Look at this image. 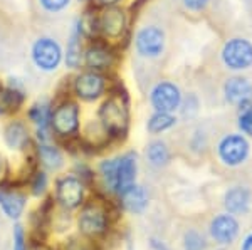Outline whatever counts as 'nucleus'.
<instances>
[{
    "label": "nucleus",
    "mask_w": 252,
    "mask_h": 250,
    "mask_svg": "<svg viewBox=\"0 0 252 250\" xmlns=\"http://www.w3.org/2000/svg\"><path fill=\"white\" fill-rule=\"evenodd\" d=\"M67 250H96V245L89 244V242H81V240H72V244L69 245Z\"/></svg>",
    "instance_id": "obj_33"
},
{
    "label": "nucleus",
    "mask_w": 252,
    "mask_h": 250,
    "mask_svg": "<svg viewBox=\"0 0 252 250\" xmlns=\"http://www.w3.org/2000/svg\"><path fill=\"white\" fill-rule=\"evenodd\" d=\"M177 124V118H175L173 112H158L155 111L146 121V130L150 135H160L165 133Z\"/></svg>",
    "instance_id": "obj_24"
},
{
    "label": "nucleus",
    "mask_w": 252,
    "mask_h": 250,
    "mask_svg": "<svg viewBox=\"0 0 252 250\" xmlns=\"http://www.w3.org/2000/svg\"><path fill=\"white\" fill-rule=\"evenodd\" d=\"M182 99H184V94L178 84L168 79L157 81L148 92L150 106L153 108V111L158 112H175L180 110Z\"/></svg>",
    "instance_id": "obj_9"
},
{
    "label": "nucleus",
    "mask_w": 252,
    "mask_h": 250,
    "mask_svg": "<svg viewBox=\"0 0 252 250\" xmlns=\"http://www.w3.org/2000/svg\"><path fill=\"white\" fill-rule=\"evenodd\" d=\"M146 160L152 167L155 168H163L170 163L172 160V153L170 148L166 146L165 141L161 139H153L152 143H148L146 146Z\"/></svg>",
    "instance_id": "obj_23"
},
{
    "label": "nucleus",
    "mask_w": 252,
    "mask_h": 250,
    "mask_svg": "<svg viewBox=\"0 0 252 250\" xmlns=\"http://www.w3.org/2000/svg\"><path fill=\"white\" fill-rule=\"evenodd\" d=\"M120 196L123 207L131 213H141L148 207V193H146L143 187H140L136 183L133 187H129L126 192L121 193Z\"/></svg>",
    "instance_id": "obj_22"
},
{
    "label": "nucleus",
    "mask_w": 252,
    "mask_h": 250,
    "mask_svg": "<svg viewBox=\"0 0 252 250\" xmlns=\"http://www.w3.org/2000/svg\"><path fill=\"white\" fill-rule=\"evenodd\" d=\"M136 56L145 60L160 59L166 47V34L157 24H146L135 32L131 39Z\"/></svg>",
    "instance_id": "obj_8"
},
{
    "label": "nucleus",
    "mask_w": 252,
    "mask_h": 250,
    "mask_svg": "<svg viewBox=\"0 0 252 250\" xmlns=\"http://www.w3.org/2000/svg\"><path fill=\"white\" fill-rule=\"evenodd\" d=\"M118 57H120V47L109 44L103 39H93L86 42L83 59V69L103 72L111 76L115 69Z\"/></svg>",
    "instance_id": "obj_6"
},
{
    "label": "nucleus",
    "mask_w": 252,
    "mask_h": 250,
    "mask_svg": "<svg viewBox=\"0 0 252 250\" xmlns=\"http://www.w3.org/2000/svg\"><path fill=\"white\" fill-rule=\"evenodd\" d=\"M219 158L229 167H237L249 156V143L242 135H227L219 143Z\"/></svg>",
    "instance_id": "obj_15"
},
{
    "label": "nucleus",
    "mask_w": 252,
    "mask_h": 250,
    "mask_svg": "<svg viewBox=\"0 0 252 250\" xmlns=\"http://www.w3.org/2000/svg\"><path fill=\"white\" fill-rule=\"evenodd\" d=\"M29 57L32 66L42 74H54L64 66V46L54 35H37L31 44Z\"/></svg>",
    "instance_id": "obj_4"
},
{
    "label": "nucleus",
    "mask_w": 252,
    "mask_h": 250,
    "mask_svg": "<svg viewBox=\"0 0 252 250\" xmlns=\"http://www.w3.org/2000/svg\"><path fill=\"white\" fill-rule=\"evenodd\" d=\"M71 3L72 0H37V5L40 7V10L49 15L63 14L64 10H67L71 7Z\"/></svg>",
    "instance_id": "obj_28"
},
{
    "label": "nucleus",
    "mask_w": 252,
    "mask_h": 250,
    "mask_svg": "<svg viewBox=\"0 0 252 250\" xmlns=\"http://www.w3.org/2000/svg\"><path fill=\"white\" fill-rule=\"evenodd\" d=\"M69 92L76 101L79 103H97L108 94L111 87V76L103 74V72L89 71V69H79L72 72L67 79Z\"/></svg>",
    "instance_id": "obj_3"
},
{
    "label": "nucleus",
    "mask_w": 252,
    "mask_h": 250,
    "mask_svg": "<svg viewBox=\"0 0 252 250\" xmlns=\"http://www.w3.org/2000/svg\"><path fill=\"white\" fill-rule=\"evenodd\" d=\"M34 158L39 168L46 171H59L64 167V151L54 141H46V143L34 141Z\"/></svg>",
    "instance_id": "obj_16"
},
{
    "label": "nucleus",
    "mask_w": 252,
    "mask_h": 250,
    "mask_svg": "<svg viewBox=\"0 0 252 250\" xmlns=\"http://www.w3.org/2000/svg\"><path fill=\"white\" fill-rule=\"evenodd\" d=\"M123 0H93V5L97 7V9H104V7H116Z\"/></svg>",
    "instance_id": "obj_34"
},
{
    "label": "nucleus",
    "mask_w": 252,
    "mask_h": 250,
    "mask_svg": "<svg viewBox=\"0 0 252 250\" xmlns=\"http://www.w3.org/2000/svg\"><path fill=\"white\" fill-rule=\"evenodd\" d=\"M84 190H86V185H84V181L79 176L76 175L61 176L56 181V200L66 210H74V208L83 205Z\"/></svg>",
    "instance_id": "obj_14"
},
{
    "label": "nucleus",
    "mask_w": 252,
    "mask_h": 250,
    "mask_svg": "<svg viewBox=\"0 0 252 250\" xmlns=\"http://www.w3.org/2000/svg\"><path fill=\"white\" fill-rule=\"evenodd\" d=\"M29 187H31V192L34 196H42L44 193L47 192V187H49L47 171L42 170V168H35V170L31 173Z\"/></svg>",
    "instance_id": "obj_26"
},
{
    "label": "nucleus",
    "mask_w": 252,
    "mask_h": 250,
    "mask_svg": "<svg viewBox=\"0 0 252 250\" xmlns=\"http://www.w3.org/2000/svg\"><path fill=\"white\" fill-rule=\"evenodd\" d=\"M52 108H54V98L52 96H40L24 110L27 123L34 128L32 135H34L35 143H46V141L56 139L51 131Z\"/></svg>",
    "instance_id": "obj_7"
},
{
    "label": "nucleus",
    "mask_w": 252,
    "mask_h": 250,
    "mask_svg": "<svg viewBox=\"0 0 252 250\" xmlns=\"http://www.w3.org/2000/svg\"><path fill=\"white\" fill-rule=\"evenodd\" d=\"M5 116H12V110L5 84H3V81H0V118H5Z\"/></svg>",
    "instance_id": "obj_30"
},
{
    "label": "nucleus",
    "mask_w": 252,
    "mask_h": 250,
    "mask_svg": "<svg viewBox=\"0 0 252 250\" xmlns=\"http://www.w3.org/2000/svg\"><path fill=\"white\" fill-rule=\"evenodd\" d=\"M3 143L12 151H27L34 148V135L27 119L14 116L3 126Z\"/></svg>",
    "instance_id": "obj_13"
},
{
    "label": "nucleus",
    "mask_w": 252,
    "mask_h": 250,
    "mask_svg": "<svg viewBox=\"0 0 252 250\" xmlns=\"http://www.w3.org/2000/svg\"><path fill=\"white\" fill-rule=\"evenodd\" d=\"M239 130L244 135L252 136V99L239 106Z\"/></svg>",
    "instance_id": "obj_27"
},
{
    "label": "nucleus",
    "mask_w": 252,
    "mask_h": 250,
    "mask_svg": "<svg viewBox=\"0 0 252 250\" xmlns=\"http://www.w3.org/2000/svg\"><path fill=\"white\" fill-rule=\"evenodd\" d=\"M109 227V210L103 201L93 200L86 203L79 215V230L86 237H99Z\"/></svg>",
    "instance_id": "obj_10"
},
{
    "label": "nucleus",
    "mask_w": 252,
    "mask_h": 250,
    "mask_svg": "<svg viewBox=\"0 0 252 250\" xmlns=\"http://www.w3.org/2000/svg\"><path fill=\"white\" fill-rule=\"evenodd\" d=\"M185 247L187 250H204L205 249L204 237L197 232H189L185 235Z\"/></svg>",
    "instance_id": "obj_29"
},
{
    "label": "nucleus",
    "mask_w": 252,
    "mask_h": 250,
    "mask_svg": "<svg viewBox=\"0 0 252 250\" xmlns=\"http://www.w3.org/2000/svg\"><path fill=\"white\" fill-rule=\"evenodd\" d=\"M76 2H78L79 5L86 7V5H89V3H93V0H76Z\"/></svg>",
    "instance_id": "obj_36"
},
{
    "label": "nucleus",
    "mask_w": 252,
    "mask_h": 250,
    "mask_svg": "<svg viewBox=\"0 0 252 250\" xmlns=\"http://www.w3.org/2000/svg\"><path fill=\"white\" fill-rule=\"evenodd\" d=\"M223 96H225L227 103L241 106L242 103L252 99V83L242 76L229 78L223 84Z\"/></svg>",
    "instance_id": "obj_19"
},
{
    "label": "nucleus",
    "mask_w": 252,
    "mask_h": 250,
    "mask_svg": "<svg viewBox=\"0 0 252 250\" xmlns=\"http://www.w3.org/2000/svg\"><path fill=\"white\" fill-rule=\"evenodd\" d=\"M223 66L230 71H246L252 67V42L244 37L225 40L220 51Z\"/></svg>",
    "instance_id": "obj_11"
},
{
    "label": "nucleus",
    "mask_w": 252,
    "mask_h": 250,
    "mask_svg": "<svg viewBox=\"0 0 252 250\" xmlns=\"http://www.w3.org/2000/svg\"><path fill=\"white\" fill-rule=\"evenodd\" d=\"M2 165H3L2 163V156H0V175H2Z\"/></svg>",
    "instance_id": "obj_37"
},
{
    "label": "nucleus",
    "mask_w": 252,
    "mask_h": 250,
    "mask_svg": "<svg viewBox=\"0 0 252 250\" xmlns=\"http://www.w3.org/2000/svg\"><path fill=\"white\" fill-rule=\"evenodd\" d=\"M242 250H252V233L249 237H247L246 240H244V244H242Z\"/></svg>",
    "instance_id": "obj_35"
},
{
    "label": "nucleus",
    "mask_w": 252,
    "mask_h": 250,
    "mask_svg": "<svg viewBox=\"0 0 252 250\" xmlns=\"http://www.w3.org/2000/svg\"><path fill=\"white\" fill-rule=\"evenodd\" d=\"M26 195L14 188V185H0V208L9 219L17 220L26 210Z\"/></svg>",
    "instance_id": "obj_18"
},
{
    "label": "nucleus",
    "mask_w": 252,
    "mask_h": 250,
    "mask_svg": "<svg viewBox=\"0 0 252 250\" xmlns=\"http://www.w3.org/2000/svg\"><path fill=\"white\" fill-rule=\"evenodd\" d=\"M14 250H27L26 245V233L20 225H15L14 228Z\"/></svg>",
    "instance_id": "obj_31"
},
{
    "label": "nucleus",
    "mask_w": 252,
    "mask_h": 250,
    "mask_svg": "<svg viewBox=\"0 0 252 250\" xmlns=\"http://www.w3.org/2000/svg\"><path fill=\"white\" fill-rule=\"evenodd\" d=\"M129 96L121 84H111L108 94L101 99L96 111V119L101 123L111 141H120L129 130Z\"/></svg>",
    "instance_id": "obj_1"
},
{
    "label": "nucleus",
    "mask_w": 252,
    "mask_h": 250,
    "mask_svg": "<svg viewBox=\"0 0 252 250\" xmlns=\"http://www.w3.org/2000/svg\"><path fill=\"white\" fill-rule=\"evenodd\" d=\"M116 165L118 158H108L101 161L97 167V173H99V178L103 181L104 188L113 193L116 190Z\"/></svg>",
    "instance_id": "obj_25"
},
{
    "label": "nucleus",
    "mask_w": 252,
    "mask_h": 250,
    "mask_svg": "<svg viewBox=\"0 0 252 250\" xmlns=\"http://www.w3.org/2000/svg\"><path fill=\"white\" fill-rule=\"evenodd\" d=\"M210 233L219 244H230L239 233V223L232 215H219L210 223Z\"/></svg>",
    "instance_id": "obj_20"
},
{
    "label": "nucleus",
    "mask_w": 252,
    "mask_h": 250,
    "mask_svg": "<svg viewBox=\"0 0 252 250\" xmlns=\"http://www.w3.org/2000/svg\"><path fill=\"white\" fill-rule=\"evenodd\" d=\"M209 2L210 0H182L184 7L189 12H202L209 5Z\"/></svg>",
    "instance_id": "obj_32"
},
{
    "label": "nucleus",
    "mask_w": 252,
    "mask_h": 250,
    "mask_svg": "<svg viewBox=\"0 0 252 250\" xmlns=\"http://www.w3.org/2000/svg\"><path fill=\"white\" fill-rule=\"evenodd\" d=\"M223 205H225L227 212L230 215H242L247 213L251 207V192L246 187H234L225 193L223 198Z\"/></svg>",
    "instance_id": "obj_21"
},
{
    "label": "nucleus",
    "mask_w": 252,
    "mask_h": 250,
    "mask_svg": "<svg viewBox=\"0 0 252 250\" xmlns=\"http://www.w3.org/2000/svg\"><path fill=\"white\" fill-rule=\"evenodd\" d=\"M51 131L64 144L72 143L81 133V106L71 94H54Z\"/></svg>",
    "instance_id": "obj_2"
},
{
    "label": "nucleus",
    "mask_w": 252,
    "mask_h": 250,
    "mask_svg": "<svg viewBox=\"0 0 252 250\" xmlns=\"http://www.w3.org/2000/svg\"><path fill=\"white\" fill-rule=\"evenodd\" d=\"M86 37L81 29L79 17L76 15L69 27V34L64 46V66L67 71L76 72L83 69V59H84V49H86Z\"/></svg>",
    "instance_id": "obj_12"
},
{
    "label": "nucleus",
    "mask_w": 252,
    "mask_h": 250,
    "mask_svg": "<svg viewBox=\"0 0 252 250\" xmlns=\"http://www.w3.org/2000/svg\"><path fill=\"white\" fill-rule=\"evenodd\" d=\"M136 173H138V156L135 151H128L123 153L121 156H118L115 193L121 195L129 187H133L136 181Z\"/></svg>",
    "instance_id": "obj_17"
},
{
    "label": "nucleus",
    "mask_w": 252,
    "mask_h": 250,
    "mask_svg": "<svg viewBox=\"0 0 252 250\" xmlns=\"http://www.w3.org/2000/svg\"><path fill=\"white\" fill-rule=\"evenodd\" d=\"M128 32L129 15L126 9L120 5L97 9V39L121 47Z\"/></svg>",
    "instance_id": "obj_5"
}]
</instances>
